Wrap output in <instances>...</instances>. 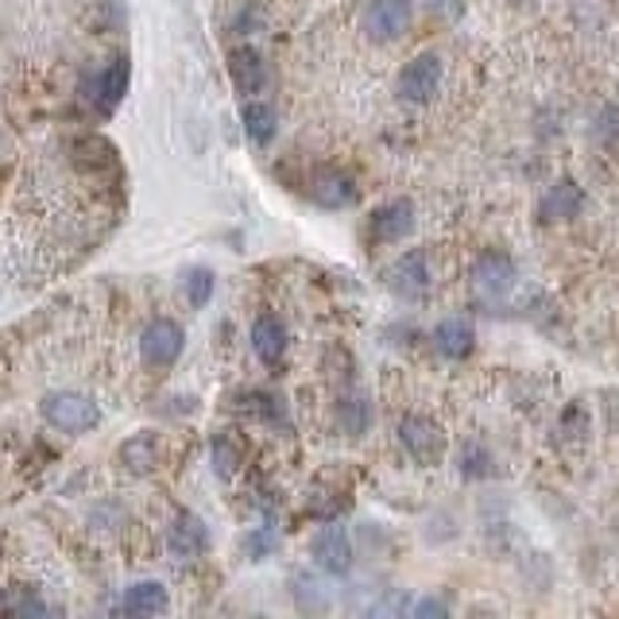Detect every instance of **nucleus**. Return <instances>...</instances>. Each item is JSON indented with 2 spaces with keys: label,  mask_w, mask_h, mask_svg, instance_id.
<instances>
[{
  "label": "nucleus",
  "mask_w": 619,
  "mask_h": 619,
  "mask_svg": "<svg viewBox=\"0 0 619 619\" xmlns=\"http://www.w3.org/2000/svg\"><path fill=\"white\" fill-rule=\"evenodd\" d=\"M40 414L58 434H89L101 426V406L82 391H51L40 399Z\"/></svg>",
  "instance_id": "obj_1"
},
{
  "label": "nucleus",
  "mask_w": 619,
  "mask_h": 619,
  "mask_svg": "<svg viewBox=\"0 0 619 619\" xmlns=\"http://www.w3.org/2000/svg\"><path fill=\"white\" fill-rule=\"evenodd\" d=\"M414 4L411 0H368L360 12V32L372 43H395L411 32Z\"/></svg>",
  "instance_id": "obj_2"
},
{
  "label": "nucleus",
  "mask_w": 619,
  "mask_h": 619,
  "mask_svg": "<svg viewBox=\"0 0 619 619\" xmlns=\"http://www.w3.org/2000/svg\"><path fill=\"white\" fill-rule=\"evenodd\" d=\"M399 445L406 449V457L419 460V465H442L445 449H449V437L426 414H406L399 422Z\"/></svg>",
  "instance_id": "obj_3"
},
{
  "label": "nucleus",
  "mask_w": 619,
  "mask_h": 619,
  "mask_svg": "<svg viewBox=\"0 0 619 619\" xmlns=\"http://www.w3.org/2000/svg\"><path fill=\"white\" fill-rule=\"evenodd\" d=\"M442 58L437 55H414L411 63L399 70V82H395V94L403 105H430L437 97V89H442Z\"/></svg>",
  "instance_id": "obj_4"
},
{
  "label": "nucleus",
  "mask_w": 619,
  "mask_h": 619,
  "mask_svg": "<svg viewBox=\"0 0 619 619\" xmlns=\"http://www.w3.org/2000/svg\"><path fill=\"white\" fill-rule=\"evenodd\" d=\"M186 349V329L171 318H155L140 334V357L148 368H171Z\"/></svg>",
  "instance_id": "obj_5"
},
{
  "label": "nucleus",
  "mask_w": 619,
  "mask_h": 619,
  "mask_svg": "<svg viewBox=\"0 0 619 619\" xmlns=\"http://www.w3.org/2000/svg\"><path fill=\"white\" fill-rule=\"evenodd\" d=\"M388 286L395 298L403 302H422L430 294V256L422 248L403 252L388 271Z\"/></svg>",
  "instance_id": "obj_6"
},
{
  "label": "nucleus",
  "mask_w": 619,
  "mask_h": 619,
  "mask_svg": "<svg viewBox=\"0 0 619 619\" xmlns=\"http://www.w3.org/2000/svg\"><path fill=\"white\" fill-rule=\"evenodd\" d=\"M515 286V263L503 252H485L473 263V291L485 302H500L508 298V291Z\"/></svg>",
  "instance_id": "obj_7"
},
{
  "label": "nucleus",
  "mask_w": 619,
  "mask_h": 619,
  "mask_svg": "<svg viewBox=\"0 0 619 619\" xmlns=\"http://www.w3.org/2000/svg\"><path fill=\"white\" fill-rule=\"evenodd\" d=\"M310 554H314V565H318L322 573H329V577H345V573L352 569V542H349V531L337 523H326L318 534H314V546H310Z\"/></svg>",
  "instance_id": "obj_8"
},
{
  "label": "nucleus",
  "mask_w": 619,
  "mask_h": 619,
  "mask_svg": "<svg viewBox=\"0 0 619 619\" xmlns=\"http://www.w3.org/2000/svg\"><path fill=\"white\" fill-rule=\"evenodd\" d=\"M414 232V206L406 198H395L388 206H380L368 217V237L372 245H399Z\"/></svg>",
  "instance_id": "obj_9"
},
{
  "label": "nucleus",
  "mask_w": 619,
  "mask_h": 619,
  "mask_svg": "<svg viewBox=\"0 0 619 619\" xmlns=\"http://www.w3.org/2000/svg\"><path fill=\"white\" fill-rule=\"evenodd\" d=\"M430 341H434V349L442 352L445 360H465V357H473V349H477V326H473L465 314H453V318L437 322Z\"/></svg>",
  "instance_id": "obj_10"
},
{
  "label": "nucleus",
  "mask_w": 619,
  "mask_h": 619,
  "mask_svg": "<svg viewBox=\"0 0 619 619\" xmlns=\"http://www.w3.org/2000/svg\"><path fill=\"white\" fill-rule=\"evenodd\" d=\"M167 546H171V554L183 557V562H194V557H202L209 550L206 523H202L198 515H191V511H183V515L175 519V526L167 531Z\"/></svg>",
  "instance_id": "obj_11"
},
{
  "label": "nucleus",
  "mask_w": 619,
  "mask_h": 619,
  "mask_svg": "<svg viewBox=\"0 0 619 619\" xmlns=\"http://www.w3.org/2000/svg\"><path fill=\"white\" fill-rule=\"evenodd\" d=\"M286 326L275 318V314H260V318L252 322V352L263 360L268 368H275L279 360L286 357Z\"/></svg>",
  "instance_id": "obj_12"
},
{
  "label": "nucleus",
  "mask_w": 619,
  "mask_h": 619,
  "mask_svg": "<svg viewBox=\"0 0 619 619\" xmlns=\"http://www.w3.org/2000/svg\"><path fill=\"white\" fill-rule=\"evenodd\" d=\"M229 78L232 86L245 97H256L268 82V66H263V55L256 47H237L229 51Z\"/></svg>",
  "instance_id": "obj_13"
},
{
  "label": "nucleus",
  "mask_w": 619,
  "mask_h": 619,
  "mask_svg": "<svg viewBox=\"0 0 619 619\" xmlns=\"http://www.w3.org/2000/svg\"><path fill=\"white\" fill-rule=\"evenodd\" d=\"M310 194H314V202L326 209H345L357 202V183H352L345 171H318L314 175V183H310Z\"/></svg>",
  "instance_id": "obj_14"
},
{
  "label": "nucleus",
  "mask_w": 619,
  "mask_h": 619,
  "mask_svg": "<svg viewBox=\"0 0 619 619\" xmlns=\"http://www.w3.org/2000/svg\"><path fill=\"white\" fill-rule=\"evenodd\" d=\"M580 206H585V191L577 183H569V178H562L539 202V217L542 221H569V217L580 214Z\"/></svg>",
  "instance_id": "obj_15"
},
{
  "label": "nucleus",
  "mask_w": 619,
  "mask_h": 619,
  "mask_svg": "<svg viewBox=\"0 0 619 619\" xmlns=\"http://www.w3.org/2000/svg\"><path fill=\"white\" fill-rule=\"evenodd\" d=\"M120 611L124 616H160V611H167V588L160 580H135L124 588Z\"/></svg>",
  "instance_id": "obj_16"
},
{
  "label": "nucleus",
  "mask_w": 619,
  "mask_h": 619,
  "mask_svg": "<svg viewBox=\"0 0 619 619\" xmlns=\"http://www.w3.org/2000/svg\"><path fill=\"white\" fill-rule=\"evenodd\" d=\"M128 78H132V63H128V58H112V63L94 78V86H89L94 94L89 97H94L101 109H112V105L128 94Z\"/></svg>",
  "instance_id": "obj_17"
},
{
  "label": "nucleus",
  "mask_w": 619,
  "mask_h": 619,
  "mask_svg": "<svg viewBox=\"0 0 619 619\" xmlns=\"http://www.w3.org/2000/svg\"><path fill=\"white\" fill-rule=\"evenodd\" d=\"M120 465H124L128 473H135V477L151 473L155 465H160V437H155V434L128 437V442L120 445Z\"/></svg>",
  "instance_id": "obj_18"
},
{
  "label": "nucleus",
  "mask_w": 619,
  "mask_h": 619,
  "mask_svg": "<svg viewBox=\"0 0 619 619\" xmlns=\"http://www.w3.org/2000/svg\"><path fill=\"white\" fill-rule=\"evenodd\" d=\"M337 426L349 437L368 434V426H372V403H368L365 391H345V395L337 399Z\"/></svg>",
  "instance_id": "obj_19"
},
{
  "label": "nucleus",
  "mask_w": 619,
  "mask_h": 619,
  "mask_svg": "<svg viewBox=\"0 0 619 619\" xmlns=\"http://www.w3.org/2000/svg\"><path fill=\"white\" fill-rule=\"evenodd\" d=\"M245 132H248V140H252L256 148H268V143L275 140V132H279L275 109H271L268 101H248L245 105Z\"/></svg>",
  "instance_id": "obj_20"
},
{
  "label": "nucleus",
  "mask_w": 619,
  "mask_h": 619,
  "mask_svg": "<svg viewBox=\"0 0 619 619\" xmlns=\"http://www.w3.org/2000/svg\"><path fill=\"white\" fill-rule=\"evenodd\" d=\"M209 457H214L217 477H232V473L240 469V457H245V449H240V442L229 434V430H221V434L214 437V445H209Z\"/></svg>",
  "instance_id": "obj_21"
},
{
  "label": "nucleus",
  "mask_w": 619,
  "mask_h": 619,
  "mask_svg": "<svg viewBox=\"0 0 619 619\" xmlns=\"http://www.w3.org/2000/svg\"><path fill=\"white\" fill-rule=\"evenodd\" d=\"M0 611H4V616H51V608L32 593V588H4V593H0Z\"/></svg>",
  "instance_id": "obj_22"
},
{
  "label": "nucleus",
  "mask_w": 619,
  "mask_h": 619,
  "mask_svg": "<svg viewBox=\"0 0 619 619\" xmlns=\"http://www.w3.org/2000/svg\"><path fill=\"white\" fill-rule=\"evenodd\" d=\"M248 414H256L260 422H271V426H291V419H286L283 403H279V395H268V391H248Z\"/></svg>",
  "instance_id": "obj_23"
},
{
  "label": "nucleus",
  "mask_w": 619,
  "mask_h": 619,
  "mask_svg": "<svg viewBox=\"0 0 619 619\" xmlns=\"http://www.w3.org/2000/svg\"><path fill=\"white\" fill-rule=\"evenodd\" d=\"M460 473L469 480H485V477H492V453L485 449L480 442H465L460 445Z\"/></svg>",
  "instance_id": "obj_24"
},
{
  "label": "nucleus",
  "mask_w": 619,
  "mask_h": 619,
  "mask_svg": "<svg viewBox=\"0 0 619 619\" xmlns=\"http://www.w3.org/2000/svg\"><path fill=\"white\" fill-rule=\"evenodd\" d=\"M279 550V534L271 531V526H256V531H248L245 539H240V554L248 557V562H263V557H271Z\"/></svg>",
  "instance_id": "obj_25"
},
{
  "label": "nucleus",
  "mask_w": 619,
  "mask_h": 619,
  "mask_svg": "<svg viewBox=\"0 0 619 619\" xmlns=\"http://www.w3.org/2000/svg\"><path fill=\"white\" fill-rule=\"evenodd\" d=\"M294 600H298L302 611H326L329 608V593L314 577H306V573L294 580Z\"/></svg>",
  "instance_id": "obj_26"
},
{
  "label": "nucleus",
  "mask_w": 619,
  "mask_h": 619,
  "mask_svg": "<svg viewBox=\"0 0 619 619\" xmlns=\"http://www.w3.org/2000/svg\"><path fill=\"white\" fill-rule=\"evenodd\" d=\"M186 298H191L194 310H202L209 298H214V271L209 268H194L186 275Z\"/></svg>",
  "instance_id": "obj_27"
},
{
  "label": "nucleus",
  "mask_w": 619,
  "mask_h": 619,
  "mask_svg": "<svg viewBox=\"0 0 619 619\" xmlns=\"http://www.w3.org/2000/svg\"><path fill=\"white\" fill-rule=\"evenodd\" d=\"M406 616H419V619L434 616V619H442V616H449V604L437 600V596H422V600H411V608H406Z\"/></svg>",
  "instance_id": "obj_28"
}]
</instances>
